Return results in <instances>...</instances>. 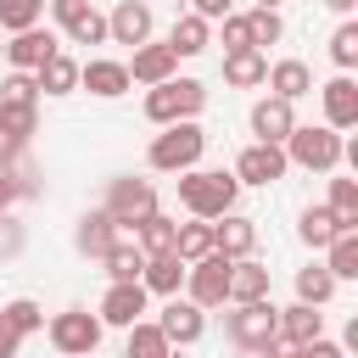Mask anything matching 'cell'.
<instances>
[{
    "label": "cell",
    "instance_id": "cell-5",
    "mask_svg": "<svg viewBox=\"0 0 358 358\" xmlns=\"http://www.w3.org/2000/svg\"><path fill=\"white\" fill-rule=\"evenodd\" d=\"M224 330H229V341H235L241 352H257V347L280 330V308H274L268 296H257V302H235V313H224Z\"/></svg>",
    "mask_w": 358,
    "mask_h": 358
},
{
    "label": "cell",
    "instance_id": "cell-48",
    "mask_svg": "<svg viewBox=\"0 0 358 358\" xmlns=\"http://www.w3.org/2000/svg\"><path fill=\"white\" fill-rule=\"evenodd\" d=\"M229 6H235V0H190V11H196V17H207V22L229 17Z\"/></svg>",
    "mask_w": 358,
    "mask_h": 358
},
{
    "label": "cell",
    "instance_id": "cell-15",
    "mask_svg": "<svg viewBox=\"0 0 358 358\" xmlns=\"http://www.w3.org/2000/svg\"><path fill=\"white\" fill-rule=\"evenodd\" d=\"M296 129V101H280V95H263L257 106H252V134L257 140H268V145H280L285 134Z\"/></svg>",
    "mask_w": 358,
    "mask_h": 358
},
{
    "label": "cell",
    "instance_id": "cell-12",
    "mask_svg": "<svg viewBox=\"0 0 358 358\" xmlns=\"http://www.w3.org/2000/svg\"><path fill=\"white\" fill-rule=\"evenodd\" d=\"M129 67V84H162V78H173L179 73V56L168 50V39L157 45V39H145V45H134V62H123Z\"/></svg>",
    "mask_w": 358,
    "mask_h": 358
},
{
    "label": "cell",
    "instance_id": "cell-17",
    "mask_svg": "<svg viewBox=\"0 0 358 358\" xmlns=\"http://www.w3.org/2000/svg\"><path fill=\"white\" fill-rule=\"evenodd\" d=\"M56 50H62V45H56V34L34 22V28L11 34V45H6V62H11V67H22V73H34V67H39L45 56H56Z\"/></svg>",
    "mask_w": 358,
    "mask_h": 358
},
{
    "label": "cell",
    "instance_id": "cell-30",
    "mask_svg": "<svg viewBox=\"0 0 358 358\" xmlns=\"http://www.w3.org/2000/svg\"><path fill=\"white\" fill-rule=\"evenodd\" d=\"M173 252H179L185 263L207 257V252H213V218H190V224H179V229H173Z\"/></svg>",
    "mask_w": 358,
    "mask_h": 358
},
{
    "label": "cell",
    "instance_id": "cell-10",
    "mask_svg": "<svg viewBox=\"0 0 358 358\" xmlns=\"http://www.w3.org/2000/svg\"><path fill=\"white\" fill-rule=\"evenodd\" d=\"M145 296H151V291H145L140 280H112V285H106V296H101V313H95V319H101V324L129 330V324L145 313Z\"/></svg>",
    "mask_w": 358,
    "mask_h": 358
},
{
    "label": "cell",
    "instance_id": "cell-9",
    "mask_svg": "<svg viewBox=\"0 0 358 358\" xmlns=\"http://www.w3.org/2000/svg\"><path fill=\"white\" fill-rule=\"evenodd\" d=\"M285 151L280 145H268V140H252L241 157H235V179L241 185H274V179H285Z\"/></svg>",
    "mask_w": 358,
    "mask_h": 358
},
{
    "label": "cell",
    "instance_id": "cell-51",
    "mask_svg": "<svg viewBox=\"0 0 358 358\" xmlns=\"http://www.w3.org/2000/svg\"><path fill=\"white\" fill-rule=\"evenodd\" d=\"M257 6H274V11H280V0H257Z\"/></svg>",
    "mask_w": 358,
    "mask_h": 358
},
{
    "label": "cell",
    "instance_id": "cell-3",
    "mask_svg": "<svg viewBox=\"0 0 358 358\" xmlns=\"http://www.w3.org/2000/svg\"><path fill=\"white\" fill-rule=\"evenodd\" d=\"M280 151H285V162H296L308 173H336L341 168V134L324 129V123H296L280 140Z\"/></svg>",
    "mask_w": 358,
    "mask_h": 358
},
{
    "label": "cell",
    "instance_id": "cell-23",
    "mask_svg": "<svg viewBox=\"0 0 358 358\" xmlns=\"http://www.w3.org/2000/svg\"><path fill=\"white\" fill-rule=\"evenodd\" d=\"M34 84H39V95H67V90H78V62L67 50H56L34 67Z\"/></svg>",
    "mask_w": 358,
    "mask_h": 358
},
{
    "label": "cell",
    "instance_id": "cell-44",
    "mask_svg": "<svg viewBox=\"0 0 358 358\" xmlns=\"http://www.w3.org/2000/svg\"><path fill=\"white\" fill-rule=\"evenodd\" d=\"M296 358H347V347H336V341H308V347H296Z\"/></svg>",
    "mask_w": 358,
    "mask_h": 358
},
{
    "label": "cell",
    "instance_id": "cell-47",
    "mask_svg": "<svg viewBox=\"0 0 358 358\" xmlns=\"http://www.w3.org/2000/svg\"><path fill=\"white\" fill-rule=\"evenodd\" d=\"M22 196V185H17V173L11 168H0V213H11V201Z\"/></svg>",
    "mask_w": 358,
    "mask_h": 358
},
{
    "label": "cell",
    "instance_id": "cell-28",
    "mask_svg": "<svg viewBox=\"0 0 358 358\" xmlns=\"http://www.w3.org/2000/svg\"><path fill=\"white\" fill-rule=\"evenodd\" d=\"M123 358H173V341H168L151 319H134V324H129V347H123Z\"/></svg>",
    "mask_w": 358,
    "mask_h": 358
},
{
    "label": "cell",
    "instance_id": "cell-13",
    "mask_svg": "<svg viewBox=\"0 0 358 358\" xmlns=\"http://www.w3.org/2000/svg\"><path fill=\"white\" fill-rule=\"evenodd\" d=\"M319 101H324V129H358V84H352V73H336L324 90H319Z\"/></svg>",
    "mask_w": 358,
    "mask_h": 358
},
{
    "label": "cell",
    "instance_id": "cell-39",
    "mask_svg": "<svg viewBox=\"0 0 358 358\" xmlns=\"http://www.w3.org/2000/svg\"><path fill=\"white\" fill-rule=\"evenodd\" d=\"M330 62H336L341 73L358 67V22H341V28L330 34Z\"/></svg>",
    "mask_w": 358,
    "mask_h": 358
},
{
    "label": "cell",
    "instance_id": "cell-6",
    "mask_svg": "<svg viewBox=\"0 0 358 358\" xmlns=\"http://www.w3.org/2000/svg\"><path fill=\"white\" fill-rule=\"evenodd\" d=\"M229 263H235V257H224V252L196 257V263L185 268V296H190L196 308H224V302H229Z\"/></svg>",
    "mask_w": 358,
    "mask_h": 358
},
{
    "label": "cell",
    "instance_id": "cell-45",
    "mask_svg": "<svg viewBox=\"0 0 358 358\" xmlns=\"http://www.w3.org/2000/svg\"><path fill=\"white\" fill-rule=\"evenodd\" d=\"M45 6H50V17H56V22L67 28V22H73V17H78V11L90 6V0H45Z\"/></svg>",
    "mask_w": 358,
    "mask_h": 358
},
{
    "label": "cell",
    "instance_id": "cell-8",
    "mask_svg": "<svg viewBox=\"0 0 358 358\" xmlns=\"http://www.w3.org/2000/svg\"><path fill=\"white\" fill-rule=\"evenodd\" d=\"M106 213H112L117 229H134L145 213H157V185H151V179H112Z\"/></svg>",
    "mask_w": 358,
    "mask_h": 358
},
{
    "label": "cell",
    "instance_id": "cell-14",
    "mask_svg": "<svg viewBox=\"0 0 358 358\" xmlns=\"http://www.w3.org/2000/svg\"><path fill=\"white\" fill-rule=\"evenodd\" d=\"M157 330H162L173 347H190V341H201V330H207V308H196L190 296H185V302H179V296H168V308H162Z\"/></svg>",
    "mask_w": 358,
    "mask_h": 358
},
{
    "label": "cell",
    "instance_id": "cell-32",
    "mask_svg": "<svg viewBox=\"0 0 358 358\" xmlns=\"http://www.w3.org/2000/svg\"><path fill=\"white\" fill-rule=\"evenodd\" d=\"M246 34H252V50H263V45H280L285 39V22H280L274 6H252L246 11Z\"/></svg>",
    "mask_w": 358,
    "mask_h": 358
},
{
    "label": "cell",
    "instance_id": "cell-1",
    "mask_svg": "<svg viewBox=\"0 0 358 358\" xmlns=\"http://www.w3.org/2000/svg\"><path fill=\"white\" fill-rule=\"evenodd\" d=\"M241 196V179L224 168H185L179 173V201L190 218H224Z\"/></svg>",
    "mask_w": 358,
    "mask_h": 358
},
{
    "label": "cell",
    "instance_id": "cell-20",
    "mask_svg": "<svg viewBox=\"0 0 358 358\" xmlns=\"http://www.w3.org/2000/svg\"><path fill=\"white\" fill-rule=\"evenodd\" d=\"M78 84H84L90 95H101V101H117V95L129 90V67H123V62L95 56V62H84V67H78Z\"/></svg>",
    "mask_w": 358,
    "mask_h": 358
},
{
    "label": "cell",
    "instance_id": "cell-36",
    "mask_svg": "<svg viewBox=\"0 0 358 358\" xmlns=\"http://www.w3.org/2000/svg\"><path fill=\"white\" fill-rule=\"evenodd\" d=\"M34 101H39V84H34V73L11 67V73L0 78V106H34Z\"/></svg>",
    "mask_w": 358,
    "mask_h": 358
},
{
    "label": "cell",
    "instance_id": "cell-19",
    "mask_svg": "<svg viewBox=\"0 0 358 358\" xmlns=\"http://www.w3.org/2000/svg\"><path fill=\"white\" fill-rule=\"evenodd\" d=\"M185 257L179 252H151L145 257V268H140V285L145 291H157V296H179V285H185Z\"/></svg>",
    "mask_w": 358,
    "mask_h": 358
},
{
    "label": "cell",
    "instance_id": "cell-34",
    "mask_svg": "<svg viewBox=\"0 0 358 358\" xmlns=\"http://www.w3.org/2000/svg\"><path fill=\"white\" fill-rule=\"evenodd\" d=\"M296 235H302V246H313V252H324L341 229H336V218H330V207H308L302 213V224H296Z\"/></svg>",
    "mask_w": 358,
    "mask_h": 358
},
{
    "label": "cell",
    "instance_id": "cell-46",
    "mask_svg": "<svg viewBox=\"0 0 358 358\" xmlns=\"http://www.w3.org/2000/svg\"><path fill=\"white\" fill-rule=\"evenodd\" d=\"M257 352H263V358H296V341H285V336L274 330V336H268V341H263Z\"/></svg>",
    "mask_w": 358,
    "mask_h": 358
},
{
    "label": "cell",
    "instance_id": "cell-22",
    "mask_svg": "<svg viewBox=\"0 0 358 358\" xmlns=\"http://www.w3.org/2000/svg\"><path fill=\"white\" fill-rule=\"evenodd\" d=\"M268 78V56L263 50H229L224 56V84L229 90H257Z\"/></svg>",
    "mask_w": 358,
    "mask_h": 358
},
{
    "label": "cell",
    "instance_id": "cell-37",
    "mask_svg": "<svg viewBox=\"0 0 358 358\" xmlns=\"http://www.w3.org/2000/svg\"><path fill=\"white\" fill-rule=\"evenodd\" d=\"M45 17V0H0V28L6 34H22Z\"/></svg>",
    "mask_w": 358,
    "mask_h": 358
},
{
    "label": "cell",
    "instance_id": "cell-42",
    "mask_svg": "<svg viewBox=\"0 0 358 358\" xmlns=\"http://www.w3.org/2000/svg\"><path fill=\"white\" fill-rule=\"evenodd\" d=\"M224 22V56L229 50H252V34H246V11H229V17H218Z\"/></svg>",
    "mask_w": 358,
    "mask_h": 358
},
{
    "label": "cell",
    "instance_id": "cell-18",
    "mask_svg": "<svg viewBox=\"0 0 358 358\" xmlns=\"http://www.w3.org/2000/svg\"><path fill=\"white\" fill-rule=\"evenodd\" d=\"M252 246H257V224L229 207V213L213 224V252H224V257H252Z\"/></svg>",
    "mask_w": 358,
    "mask_h": 358
},
{
    "label": "cell",
    "instance_id": "cell-26",
    "mask_svg": "<svg viewBox=\"0 0 358 358\" xmlns=\"http://www.w3.org/2000/svg\"><path fill=\"white\" fill-rule=\"evenodd\" d=\"M257 296H268V268L252 257H235L229 263V302H257Z\"/></svg>",
    "mask_w": 358,
    "mask_h": 358
},
{
    "label": "cell",
    "instance_id": "cell-40",
    "mask_svg": "<svg viewBox=\"0 0 358 358\" xmlns=\"http://www.w3.org/2000/svg\"><path fill=\"white\" fill-rule=\"evenodd\" d=\"M0 313H6V319H11V324H17L22 336H34V330H45V308H39L34 296H17V302H6Z\"/></svg>",
    "mask_w": 358,
    "mask_h": 358
},
{
    "label": "cell",
    "instance_id": "cell-25",
    "mask_svg": "<svg viewBox=\"0 0 358 358\" xmlns=\"http://www.w3.org/2000/svg\"><path fill=\"white\" fill-rule=\"evenodd\" d=\"M207 45H213V22L196 17V11H185V17L173 22V34H168V50H173V56H201Z\"/></svg>",
    "mask_w": 358,
    "mask_h": 358
},
{
    "label": "cell",
    "instance_id": "cell-41",
    "mask_svg": "<svg viewBox=\"0 0 358 358\" xmlns=\"http://www.w3.org/2000/svg\"><path fill=\"white\" fill-rule=\"evenodd\" d=\"M0 123H6L17 140H28V134L39 129V106H0Z\"/></svg>",
    "mask_w": 358,
    "mask_h": 358
},
{
    "label": "cell",
    "instance_id": "cell-21",
    "mask_svg": "<svg viewBox=\"0 0 358 358\" xmlns=\"http://www.w3.org/2000/svg\"><path fill=\"white\" fill-rule=\"evenodd\" d=\"M263 84H268V95H280V101H302V95H313V73H308V62H296V56L274 62Z\"/></svg>",
    "mask_w": 358,
    "mask_h": 358
},
{
    "label": "cell",
    "instance_id": "cell-35",
    "mask_svg": "<svg viewBox=\"0 0 358 358\" xmlns=\"http://www.w3.org/2000/svg\"><path fill=\"white\" fill-rule=\"evenodd\" d=\"M101 263H106V280H140V268H145V252H140L134 241H117V246H112Z\"/></svg>",
    "mask_w": 358,
    "mask_h": 358
},
{
    "label": "cell",
    "instance_id": "cell-24",
    "mask_svg": "<svg viewBox=\"0 0 358 358\" xmlns=\"http://www.w3.org/2000/svg\"><path fill=\"white\" fill-rule=\"evenodd\" d=\"M280 336L296 341V347H308V341L324 336V313L308 308V302H291V308H280Z\"/></svg>",
    "mask_w": 358,
    "mask_h": 358
},
{
    "label": "cell",
    "instance_id": "cell-11",
    "mask_svg": "<svg viewBox=\"0 0 358 358\" xmlns=\"http://www.w3.org/2000/svg\"><path fill=\"white\" fill-rule=\"evenodd\" d=\"M151 28H157V17H151L145 0H117L112 17H106V39H112V45H145Z\"/></svg>",
    "mask_w": 358,
    "mask_h": 358
},
{
    "label": "cell",
    "instance_id": "cell-33",
    "mask_svg": "<svg viewBox=\"0 0 358 358\" xmlns=\"http://www.w3.org/2000/svg\"><path fill=\"white\" fill-rule=\"evenodd\" d=\"M330 218L336 229H358V179H330Z\"/></svg>",
    "mask_w": 358,
    "mask_h": 358
},
{
    "label": "cell",
    "instance_id": "cell-16",
    "mask_svg": "<svg viewBox=\"0 0 358 358\" xmlns=\"http://www.w3.org/2000/svg\"><path fill=\"white\" fill-rule=\"evenodd\" d=\"M117 241H123V229L112 224V213H106V207L84 213V218H78V229H73V246H78L84 257H106Z\"/></svg>",
    "mask_w": 358,
    "mask_h": 358
},
{
    "label": "cell",
    "instance_id": "cell-4",
    "mask_svg": "<svg viewBox=\"0 0 358 358\" xmlns=\"http://www.w3.org/2000/svg\"><path fill=\"white\" fill-rule=\"evenodd\" d=\"M201 106H207L201 78H162V84L145 90V117H151L157 129H168V123H179V117H196Z\"/></svg>",
    "mask_w": 358,
    "mask_h": 358
},
{
    "label": "cell",
    "instance_id": "cell-38",
    "mask_svg": "<svg viewBox=\"0 0 358 358\" xmlns=\"http://www.w3.org/2000/svg\"><path fill=\"white\" fill-rule=\"evenodd\" d=\"M62 34H67L73 45H101V39H106V17H101L95 6H84V11H78L67 28H62Z\"/></svg>",
    "mask_w": 358,
    "mask_h": 358
},
{
    "label": "cell",
    "instance_id": "cell-27",
    "mask_svg": "<svg viewBox=\"0 0 358 358\" xmlns=\"http://www.w3.org/2000/svg\"><path fill=\"white\" fill-rule=\"evenodd\" d=\"M336 274L324 268V263H308V268H296V302H308V308H324L330 296H336Z\"/></svg>",
    "mask_w": 358,
    "mask_h": 358
},
{
    "label": "cell",
    "instance_id": "cell-52",
    "mask_svg": "<svg viewBox=\"0 0 358 358\" xmlns=\"http://www.w3.org/2000/svg\"><path fill=\"white\" fill-rule=\"evenodd\" d=\"M0 56H6V45H0Z\"/></svg>",
    "mask_w": 358,
    "mask_h": 358
},
{
    "label": "cell",
    "instance_id": "cell-31",
    "mask_svg": "<svg viewBox=\"0 0 358 358\" xmlns=\"http://www.w3.org/2000/svg\"><path fill=\"white\" fill-rule=\"evenodd\" d=\"M324 268L336 280H358V229H341L330 246H324Z\"/></svg>",
    "mask_w": 358,
    "mask_h": 358
},
{
    "label": "cell",
    "instance_id": "cell-43",
    "mask_svg": "<svg viewBox=\"0 0 358 358\" xmlns=\"http://www.w3.org/2000/svg\"><path fill=\"white\" fill-rule=\"evenodd\" d=\"M17 352H22V330L0 313V358H17Z\"/></svg>",
    "mask_w": 358,
    "mask_h": 358
},
{
    "label": "cell",
    "instance_id": "cell-50",
    "mask_svg": "<svg viewBox=\"0 0 358 358\" xmlns=\"http://www.w3.org/2000/svg\"><path fill=\"white\" fill-rule=\"evenodd\" d=\"M324 6H330V11H341V17H347V11H352V6H358V0H324Z\"/></svg>",
    "mask_w": 358,
    "mask_h": 358
},
{
    "label": "cell",
    "instance_id": "cell-49",
    "mask_svg": "<svg viewBox=\"0 0 358 358\" xmlns=\"http://www.w3.org/2000/svg\"><path fill=\"white\" fill-rule=\"evenodd\" d=\"M17 151H22V140H17V134L0 123V168H11V157H17Z\"/></svg>",
    "mask_w": 358,
    "mask_h": 358
},
{
    "label": "cell",
    "instance_id": "cell-2",
    "mask_svg": "<svg viewBox=\"0 0 358 358\" xmlns=\"http://www.w3.org/2000/svg\"><path fill=\"white\" fill-rule=\"evenodd\" d=\"M201 151H207L201 123H196V117H179V123H168V129L151 140L145 162H151L157 173H185V168H196V162H201Z\"/></svg>",
    "mask_w": 358,
    "mask_h": 358
},
{
    "label": "cell",
    "instance_id": "cell-7",
    "mask_svg": "<svg viewBox=\"0 0 358 358\" xmlns=\"http://www.w3.org/2000/svg\"><path fill=\"white\" fill-rule=\"evenodd\" d=\"M101 319L95 313H84V308H67V313H56L50 319V347L62 352V358H90L95 347H101Z\"/></svg>",
    "mask_w": 358,
    "mask_h": 358
},
{
    "label": "cell",
    "instance_id": "cell-29",
    "mask_svg": "<svg viewBox=\"0 0 358 358\" xmlns=\"http://www.w3.org/2000/svg\"><path fill=\"white\" fill-rule=\"evenodd\" d=\"M173 229H179V224H173L168 213H145V218L134 224V246H140L145 257H151V252H173Z\"/></svg>",
    "mask_w": 358,
    "mask_h": 358
}]
</instances>
